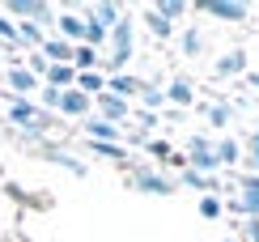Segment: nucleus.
I'll return each mask as SVG.
<instances>
[{
  "instance_id": "f8f14e48",
  "label": "nucleus",
  "mask_w": 259,
  "mask_h": 242,
  "mask_svg": "<svg viewBox=\"0 0 259 242\" xmlns=\"http://www.w3.org/2000/svg\"><path fill=\"white\" fill-rule=\"evenodd\" d=\"M242 72H246V51H242V47L225 51L221 60H212V81H225V76H242Z\"/></svg>"
},
{
  "instance_id": "bb28decb",
  "label": "nucleus",
  "mask_w": 259,
  "mask_h": 242,
  "mask_svg": "<svg viewBox=\"0 0 259 242\" xmlns=\"http://www.w3.org/2000/svg\"><path fill=\"white\" fill-rule=\"evenodd\" d=\"M238 195H259V174H238Z\"/></svg>"
},
{
  "instance_id": "f257e3e1",
  "label": "nucleus",
  "mask_w": 259,
  "mask_h": 242,
  "mask_svg": "<svg viewBox=\"0 0 259 242\" xmlns=\"http://www.w3.org/2000/svg\"><path fill=\"white\" fill-rule=\"evenodd\" d=\"M106 43H111V51L102 56V72H106V76H119V72L127 68V60L136 56V21L123 13L119 26L111 30V38H106Z\"/></svg>"
},
{
  "instance_id": "7c9ffc66",
  "label": "nucleus",
  "mask_w": 259,
  "mask_h": 242,
  "mask_svg": "<svg viewBox=\"0 0 259 242\" xmlns=\"http://www.w3.org/2000/svg\"><path fill=\"white\" fill-rule=\"evenodd\" d=\"M246 81H251V85H255V90H259V72H246Z\"/></svg>"
},
{
  "instance_id": "0eeeda50",
  "label": "nucleus",
  "mask_w": 259,
  "mask_h": 242,
  "mask_svg": "<svg viewBox=\"0 0 259 242\" xmlns=\"http://www.w3.org/2000/svg\"><path fill=\"white\" fill-rule=\"evenodd\" d=\"M5 119H9V128H13V132H30L42 119V111H38V102H30V98H9Z\"/></svg>"
},
{
  "instance_id": "dca6fc26",
  "label": "nucleus",
  "mask_w": 259,
  "mask_h": 242,
  "mask_svg": "<svg viewBox=\"0 0 259 242\" xmlns=\"http://www.w3.org/2000/svg\"><path fill=\"white\" fill-rule=\"evenodd\" d=\"M212 153H217V166H242V140L238 136H221L212 140Z\"/></svg>"
},
{
  "instance_id": "cd10ccee",
  "label": "nucleus",
  "mask_w": 259,
  "mask_h": 242,
  "mask_svg": "<svg viewBox=\"0 0 259 242\" xmlns=\"http://www.w3.org/2000/svg\"><path fill=\"white\" fill-rule=\"evenodd\" d=\"M238 229H242V238H238V242H259V221H251V217H246Z\"/></svg>"
},
{
  "instance_id": "f3484780",
  "label": "nucleus",
  "mask_w": 259,
  "mask_h": 242,
  "mask_svg": "<svg viewBox=\"0 0 259 242\" xmlns=\"http://www.w3.org/2000/svg\"><path fill=\"white\" fill-rule=\"evenodd\" d=\"M42 60H47V64H72V51H77V47H72V43H64V38H56V34H47V43H42Z\"/></svg>"
},
{
  "instance_id": "1a4fd4ad",
  "label": "nucleus",
  "mask_w": 259,
  "mask_h": 242,
  "mask_svg": "<svg viewBox=\"0 0 259 242\" xmlns=\"http://www.w3.org/2000/svg\"><path fill=\"white\" fill-rule=\"evenodd\" d=\"M81 132H85V140H94V145H123V128L119 124H106V119H98V115L85 119Z\"/></svg>"
},
{
  "instance_id": "20e7f679",
  "label": "nucleus",
  "mask_w": 259,
  "mask_h": 242,
  "mask_svg": "<svg viewBox=\"0 0 259 242\" xmlns=\"http://www.w3.org/2000/svg\"><path fill=\"white\" fill-rule=\"evenodd\" d=\"M38 90H42V81L26 68V64H5V98H30V102H34Z\"/></svg>"
},
{
  "instance_id": "4be33fe9",
  "label": "nucleus",
  "mask_w": 259,
  "mask_h": 242,
  "mask_svg": "<svg viewBox=\"0 0 259 242\" xmlns=\"http://www.w3.org/2000/svg\"><path fill=\"white\" fill-rule=\"evenodd\" d=\"M161 106H166V94H161V85H153V81H145V90H140V111L157 115Z\"/></svg>"
},
{
  "instance_id": "39448f33",
  "label": "nucleus",
  "mask_w": 259,
  "mask_h": 242,
  "mask_svg": "<svg viewBox=\"0 0 259 242\" xmlns=\"http://www.w3.org/2000/svg\"><path fill=\"white\" fill-rule=\"evenodd\" d=\"M51 34L72 43V47H81L85 43V13L81 9H56V26H51Z\"/></svg>"
},
{
  "instance_id": "aec40b11",
  "label": "nucleus",
  "mask_w": 259,
  "mask_h": 242,
  "mask_svg": "<svg viewBox=\"0 0 259 242\" xmlns=\"http://www.w3.org/2000/svg\"><path fill=\"white\" fill-rule=\"evenodd\" d=\"M179 51H183L187 60H200V56H204V30H200V26H187V30L179 34Z\"/></svg>"
},
{
  "instance_id": "423d86ee",
  "label": "nucleus",
  "mask_w": 259,
  "mask_h": 242,
  "mask_svg": "<svg viewBox=\"0 0 259 242\" xmlns=\"http://www.w3.org/2000/svg\"><path fill=\"white\" fill-rule=\"evenodd\" d=\"M196 9L204 17H212V21H225V26H242L251 17V5H238V0H204Z\"/></svg>"
},
{
  "instance_id": "4468645a",
  "label": "nucleus",
  "mask_w": 259,
  "mask_h": 242,
  "mask_svg": "<svg viewBox=\"0 0 259 242\" xmlns=\"http://www.w3.org/2000/svg\"><path fill=\"white\" fill-rule=\"evenodd\" d=\"M81 13H85V17H90V21H94V26H102V30H106V34H111V30H115V26H119V17H123V5H85V9H81Z\"/></svg>"
},
{
  "instance_id": "412c9836",
  "label": "nucleus",
  "mask_w": 259,
  "mask_h": 242,
  "mask_svg": "<svg viewBox=\"0 0 259 242\" xmlns=\"http://www.w3.org/2000/svg\"><path fill=\"white\" fill-rule=\"evenodd\" d=\"M200 111H204V119H208V128H230V119H234L230 102H204Z\"/></svg>"
},
{
  "instance_id": "c85d7f7f",
  "label": "nucleus",
  "mask_w": 259,
  "mask_h": 242,
  "mask_svg": "<svg viewBox=\"0 0 259 242\" xmlns=\"http://www.w3.org/2000/svg\"><path fill=\"white\" fill-rule=\"evenodd\" d=\"M136 128H140V132L149 136V132L157 128V115H149V111H136Z\"/></svg>"
},
{
  "instance_id": "ddd939ff",
  "label": "nucleus",
  "mask_w": 259,
  "mask_h": 242,
  "mask_svg": "<svg viewBox=\"0 0 259 242\" xmlns=\"http://www.w3.org/2000/svg\"><path fill=\"white\" fill-rule=\"evenodd\" d=\"M38 153H42V157H51L56 166H64L68 174H77V179H85V174H90V166H85V162L77 157V153H68V149H56V145H38Z\"/></svg>"
},
{
  "instance_id": "a878e982",
  "label": "nucleus",
  "mask_w": 259,
  "mask_h": 242,
  "mask_svg": "<svg viewBox=\"0 0 259 242\" xmlns=\"http://www.w3.org/2000/svg\"><path fill=\"white\" fill-rule=\"evenodd\" d=\"M0 47H9V51L21 47V43H17V21H9L5 13H0Z\"/></svg>"
},
{
  "instance_id": "6ab92c4d",
  "label": "nucleus",
  "mask_w": 259,
  "mask_h": 242,
  "mask_svg": "<svg viewBox=\"0 0 259 242\" xmlns=\"http://www.w3.org/2000/svg\"><path fill=\"white\" fill-rule=\"evenodd\" d=\"M140 21L149 26V34H153V38H161V43H166V38H175V26H170L166 17H157V9H153V5H145V9H140Z\"/></svg>"
},
{
  "instance_id": "6e6552de",
  "label": "nucleus",
  "mask_w": 259,
  "mask_h": 242,
  "mask_svg": "<svg viewBox=\"0 0 259 242\" xmlns=\"http://www.w3.org/2000/svg\"><path fill=\"white\" fill-rule=\"evenodd\" d=\"M56 115H64V119H81V124H85V119L94 115V98L81 94L77 85H72V90L60 94V111H56Z\"/></svg>"
},
{
  "instance_id": "a211bd4d",
  "label": "nucleus",
  "mask_w": 259,
  "mask_h": 242,
  "mask_svg": "<svg viewBox=\"0 0 259 242\" xmlns=\"http://www.w3.org/2000/svg\"><path fill=\"white\" fill-rule=\"evenodd\" d=\"M42 85H51V90H72V85H77V68H72V64H51L47 68V76H42Z\"/></svg>"
},
{
  "instance_id": "9d476101",
  "label": "nucleus",
  "mask_w": 259,
  "mask_h": 242,
  "mask_svg": "<svg viewBox=\"0 0 259 242\" xmlns=\"http://www.w3.org/2000/svg\"><path fill=\"white\" fill-rule=\"evenodd\" d=\"M94 111H98V119H106V124H127V115H132V102H123V98H115V94H98L94 98Z\"/></svg>"
},
{
  "instance_id": "5701e85b",
  "label": "nucleus",
  "mask_w": 259,
  "mask_h": 242,
  "mask_svg": "<svg viewBox=\"0 0 259 242\" xmlns=\"http://www.w3.org/2000/svg\"><path fill=\"white\" fill-rule=\"evenodd\" d=\"M153 9H157V17H166L170 26H179V21L187 17V9H191V5H187V0H157Z\"/></svg>"
},
{
  "instance_id": "c756f323",
  "label": "nucleus",
  "mask_w": 259,
  "mask_h": 242,
  "mask_svg": "<svg viewBox=\"0 0 259 242\" xmlns=\"http://www.w3.org/2000/svg\"><path fill=\"white\" fill-rule=\"evenodd\" d=\"M149 153H153V157H166L170 162V145H166V140H149V145H145Z\"/></svg>"
},
{
  "instance_id": "2f4dec72",
  "label": "nucleus",
  "mask_w": 259,
  "mask_h": 242,
  "mask_svg": "<svg viewBox=\"0 0 259 242\" xmlns=\"http://www.w3.org/2000/svg\"><path fill=\"white\" fill-rule=\"evenodd\" d=\"M225 242H238V238H225Z\"/></svg>"
},
{
  "instance_id": "7ed1b4c3",
  "label": "nucleus",
  "mask_w": 259,
  "mask_h": 242,
  "mask_svg": "<svg viewBox=\"0 0 259 242\" xmlns=\"http://www.w3.org/2000/svg\"><path fill=\"white\" fill-rule=\"evenodd\" d=\"M183 157H187V166L196 170V174H217L221 166H217V153H212V140L204 136V132H196V136L187 140V149H183Z\"/></svg>"
},
{
  "instance_id": "393cba45",
  "label": "nucleus",
  "mask_w": 259,
  "mask_h": 242,
  "mask_svg": "<svg viewBox=\"0 0 259 242\" xmlns=\"http://www.w3.org/2000/svg\"><path fill=\"white\" fill-rule=\"evenodd\" d=\"M196 213L204 217V221H217V217L225 213V200H221V195H200V200H196Z\"/></svg>"
},
{
  "instance_id": "2eb2a0df",
  "label": "nucleus",
  "mask_w": 259,
  "mask_h": 242,
  "mask_svg": "<svg viewBox=\"0 0 259 242\" xmlns=\"http://www.w3.org/2000/svg\"><path fill=\"white\" fill-rule=\"evenodd\" d=\"M140 90H145V81H140V76H127V72H119V76H106V94L123 98V102L140 98Z\"/></svg>"
},
{
  "instance_id": "f03ea898",
  "label": "nucleus",
  "mask_w": 259,
  "mask_h": 242,
  "mask_svg": "<svg viewBox=\"0 0 259 242\" xmlns=\"http://www.w3.org/2000/svg\"><path fill=\"white\" fill-rule=\"evenodd\" d=\"M127 187H136V191H145V195H175L179 191V179L175 174H166V170H157V166H127Z\"/></svg>"
},
{
  "instance_id": "b1692460",
  "label": "nucleus",
  "mask_w": 259,
  "mask_h": 242,
  "mask_svg": "<svg viewBox=\"0 0 259 242\" xmlns=\"http://www.w3.org/2000/svg\"><path fill=\"white\" fill-rule=\"evenodd\" d=\"M77 90L90 94V98H98L106 90V72H77Z\"/></svg>"
},
{
  "instance_id": "9b49d317",
  "label": "nucleus",
  "mask_w": 259,
  "mask_h": 242,
  "mask_svg": "<svg viewBox=\"0 0 259 242\" xmlns=\"http://www.w3.org/2000/svg\"><path fill=\"white\" fill-rule=\"evenodd\" d=\"M161 94H166V106H175V111H191L196 106V85L187 76H170Z\"/></svg>"
}]
</instances>
